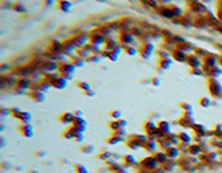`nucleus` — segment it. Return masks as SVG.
I'll return each mask as SVG.
<instances>
[{"instance_id":"f257e3e1","label":"nucleus","mask_w":222,"mask_h":173,"mask_svg":"<svg viewBox=\"0 0 222 173\" xmlns=\"http://www.w3.org/2000/svg\"><path fill=\"white\" fill-rule=\"evenodd\" d=\"M190 10L193 11L197 16H203V14H208V8H207V4H204L203 2H199V0H194L190 4Z\"/></svg>"},{"instance_id":"f03ea898","label":"nucleus","mask_w":222,"mask_h":173,"mask_svg":"<svg viewBox=\"0 0 222 173\" xmlns=\"http://www.w3.org/2000/svg\"><path fill=\"white\" fill-rule=\"evenodd\" d=\"M208 90L214 97H222V86L218 83L217 79H210Z\"/></svg>"},{"instance_id":"7ed1b4c3","label":"nucleus","mask_w":222,"mask_h":173,"mask_svg":"<svg viewBox=\"0 0 222 173\" xmlns=\"http://www.w3.org/2000/svg\"><path fill=\"white\" fill-rule=\"evenodd\" d=\"M107 39L103 33H100L99 31H94L90 33V43L93 46H100V44H106Z\"/></svg>"},{"instance_id":"20e7f679","label":"nucleus","mask_w":222,"mask_h":173,"mask_svg":"<svg viewBox=\"0 0 222 173\" xmlns=\"http://www.w3.org/2000/svg\"><path fill=\"white\" fill-rule=\"evenodd\" d=\"M88 40H89V36L86 33H79L78 36H75L72 39V43L75 47H84V46H86Z\"/></svg>"},{"instance_id":"39448f33","label":"nucleus","mask_w":222,"mask_h":173,"mask_svg":"<svg viewBox=\"0 0 222 173\" xmlns=\"http://www.w3.org/2000/svg\"><path fill=\"white\" fill-rule=\"evenodd\" d=\"M40 68H42L44 72H54L56 69H58V64H57V61L49 60V61H43Z\"/></svg>"},{"instance_id":"423d86ee","label":"nucleus","mask_w":222,"mask_h":173,"mask_svg":"<svg viewBox=\"0 0 222 173\" xmlns=\"http://www.w3.org/2000/svg\"><path fill=\"white\" fill-rule=\"evenodd\" d=\"M158 13L161 14L162 17L168 18V20H174V18H175V14H174L172 8H171V7H167V6H161V7L158 8Z\"/></svg>"},{"instance_id":"0eeeda50","label":"nucleus","mask_w":222,"mask_h":173,"mask_svg":"<svg viewBox=\"0 0 222 173\" xmlns=\"http://www.w3.org/2000/svg\"><path fill=\"white\" fill-rule=\"evenodd\" d=\"M188 64L190 65L193 69H197V68H200L201 67V58L199 57V55H194V54H192V55H189L188 57Z\"/></svg>"},{"instance_id":"6e6552de","label":"nucleus","mask_w":222,"mask_h":173,"mask_svg":"<svg viewBox=\"0 0 222 173\" xmlns=\"http://www.w3.org/2000/svg\"><path fill=\"white\" fill-rule=\"evenodd\" d=\"M120 40H121V43H122L124 46H126V44H132L133 43L135 36L131 33V31H129V32H122V33H121V36H120Z\"/></svg>"},{"instance_id":"1a4fd4ad","label":"nucleus","mask_w":222,"mask_h":173,"mask_svg":"<svg viewBox=\"0 0 222 173\" xmlns=\"http://www.w3.org/2000/svg\"><path fill=\"white\" fill-rule=\"evenodd\" d=\"M57 7L60 8L61 11H64V13H68V11H71V8H72V3H71L70 0H57Z\"/></svg>"},{"instance_id":"9d476101","label":"nucleus","mask_w":222,"mask_h":173,"mask_svg":"<svg viewBox=\"0 0 222 173\" xmlns=\"http://www.w3.org/2000/svg\"><path fill=\"white\" fill-rule=\"evenodd\" d=\"M60 72L64 73V75H67V73L72 75V73L75 72V65L71 64V62H67V64H61V65H60Z\"/></svg>"},{"instance_id":"9b49d317","label":"nucleus","mask_w":222,"mask_h":173,"mask_svg":"<svg viewBox=\"0 0 222 173\" xmlns=\"http://www.w3.org/2000/svg\"><path fill=\"white\" fill-rule=\"evenodd\" d=\"M32 82L31 79H28V78H22V79H18V82H17V86H18V89L21 91L26 90V89H31L32 87Z\"/></svg>"},{"instance_id":"f8f14e48","label":"nucleus","mask_w":222,"mask_h":173,"mask_svg":"<svg viewBox=\"0 0 222 173\" xmlns=\"http://www.w3.org/2000/svg\"><path fill=\"white\" fill-rule=\"evenodd\" d=\"M75 49H76V47L74 46L72 40H68V42H64V43H63V53H64V54H71V53H72Z\"/></svg>"},{"instance_id":"ddd939ff","label":"nucleus","mask_w":222,"mask_h":173,"mask_svg":"<svg viewBox=\"0 0 222 173\" xmlns=\"http://www.w3.org/2000/svg\"><path fill=\"white\" fill-rule=\"evenodd\" d=\"M172 57L174 60H178V61H188V55L185 54V51H182V50H175V51L172 53Z\"/></svg>"},{"instance_id":"4468645a","label":"nucleus","mask_w":222,"mask_h":173,"mask_svg":"<svg viewBox=\"0 0 222 173\" xmlns=\"http://www.w3.org/2000/svg\"><path fill=\"white\" fill-rule=\"evenodd\" d=\"M66 86H67V78L66 76H60L54 83H53V87L60 89V90L61 89H66Z\"/></svg>"},{"instance_id":"2eb2a0df","label":"nucleus","mask_w":222,"mask_h":173,"mask_svg":"<svg viewBox=\"0 0 222 173\" xmlns=\"http://www.w3.org/2000/svg\"><path fill=\"white\" fill-rule=\"evenodd\" d=\"M31 98H32L34 101H36V103H43L44 98H46V97H44V93H43V91H40V90H35L34 93L31 94Z\"/></svg>"},{"instance_id":"dca6fc26","label":"nucleus","mask_w":222,"mask_h":173,"mask_svg":"<svg viewBox=\"0 0 222 173\" xmlns=\"http://www.w3.org/2000/svg\"><path fill=\"white\" fill-rule=\"evenodd\" d=\"M76 119L75 114H71V112H67V114L61 115V122L63 123H74Z\"/></svg>"},{"instance_id":"f3484780","label":"nucleus","mask_w":222,"mask_h":173,"mask_svg":"<svg viewBox=\"0 0 222 173\" xmlns=\"http://www.w3.org/2000/svg\"><path fill=\"white\" fill-rule=\"evenodd\" d=\"M21 133L25 137H31V136H34V129L31 127V125L29 123H26V125H24V126L21 127Z\"/></svg>"},{"instance_id":"a211bd4d","label":"nucleus","mask_w":222,"mask_h":173,"mask_svg":"<svg viewBox=\"0 0 222 173\" xmlns=\"http://www.w3.org/2000/svg\"><path fill=\"white\" fill-rule=\"evenodd\" d=\"M204 64L207 65V67H210V68H214L215 65H217V57H214V55H207L206 57V60H204Z\"/></svg>"},{"instance_id":"6ab92c4d","label":"nucleus","mask_w":222,"mask_h":173,"mask_svg":"<svg viewBox=\"0 0 222 173\" xmlns=\"http://www.w3.org/2000/svg\"><path fill=\"white\" fill-rule=\"evenodd\" d=\"M17 119H20V121H22L24 123H29V122H31V114H29V112H21V114L18 115V118Z\"/></svg>"},{"instance_id":"aec40b11","label":"nucleus","mask_w":222,"mask_h":173,"mask_svg":"<svg viewBox=\"0 0 222 173\" xmlns=\"http://www.w3.org/2000/svg\"><path fill=\"white\" fill-rule=\"evenodd\" d=\"M13 10L17 11V13H26V8L22 3H14L13 4Z\"/></svg>"},{"instance_id":"412c9836","label":"nucleus","mask_w":222,"mask_h":173,"mask_svg":"<svg viewBox=\"0 0 222 173\" xmlns=\"http://www.w3.org/2000/svg\"><path fill=\"white\" fill-rule=\"evenodd\" d=\"M158 129L161 130V133H168V132H170V123H168V122H165V121L160 122V123H158Z\"/></svg>"},{"instance_id":"4be33fe9","label":"nucleus","mask_w":222,"mask_h":173,"mask_svg":"<svg viewBox=\"0 0 222 173\" xmlns=\"http://www.w3.org/2000/svg\"><path fill=\"white\" fill-rule=\"evenodd\" d=\"M131 33L133 36H143V29L139 28V26H132Z\"/></svg>"},{"instance_id":"5701e85b","label":"nucleus","mask_w":222,"mask_h":173,"mask_svg":"<svg viewBox=\"0 0 222 173\" xmlns=\"http://www.w3.org/2000/svg\"><path fill=\"white\" fill-rule=\"evenodd\" d=\"M200 105L204 107V108H208L210 105H211V100H210L208 97H203L200 98Z\"/></svg>"},{"instance_id":"b1692460","label":"nucleus","mask_w":222,"mask_h":173,"mask_svg":"<svg viewBox=\"0 0 222 173\" xmlns=\"http://www.w3.org/2000/svg\"><path fill=\"white\" fill-rule=\"evenodd\" d=\"M147 6H150L152 8H156V10H158V8L161 7V3H160L158 0H149V2H147Z\"/></svg>"},{"instance_id":"393cba45","label":"nucleus","mask_w":222,"mask_h":173,"mask_svg":"<svg viewBox=\"0 0 222 173\" xmlns=\"http://www.w3.org/2000/svg\"><path fill=\"white\" fill-rule=\"evenodd\" d=\"M171 8H172V11H174V14H175V17L178 16V18H182V16H183V11L180 10L178 6H171Z\"/></svg>"},{"instance_id":"a878e982","label":"nucleus","mask_w":222,"mask_h":173,"mask_svg":"<svg viewBox=\"0 0 222 173\" xmlns=\"http://www.w3.org/2000/svg\"><path fill=\"white\" fill-rule=\"evenodd\" d=\"M76 86H78L79 89H82L84 91H89V90H90V85H89V83H86V82H79Z\"/></svg>"},{"instance_id":"bb28decb","label":"nucleus","mask_w":222,"mask_h":173,"mask_svg":"<svg viewBox=\"0 0 222 173\" xmlns=\"http://www.w3.org/2000/svg\"><path fill=\"white\" fill-rule=\"evenodd\" d=\"M193 129L196 130L197 133H200V135H204V133H206V127H204L203 125H196V123H194L193 125Z\"/></svg>"},{"instance_id":"cd10ccee","label":"nucleus","mask_w":222,"mask_h":173,"mask_svg":"<svg viewBox=\"0 0 222 173\" xmlns=\"http://www.w3.org/2000/svg\"><path fill=\"white\" fill-rule=\"evenodd\" d=\"M154 161H157L156 158H147V159L143 161V162H146V166H149V168H154L157 163H152V162H154Z\"/></svg>"},{"instance_id":"c85d7f7f","label":"nucleus","mask_w":222,"mask_h":173,"mask_svg":"<svg viewBox=\"0 0 222 173\" xmlns=\"http://www.w3.org/2000/svg\"><path fill=\"white\" fill-rule=\"evenodd\" d=\"M221 72H222V71L220 69V68L214 67V68H211V71H210V75H212V76H218V75H221Z\"/></svg>"},{"instance_id":"c756f323","label":"nucleus","mask_w":222,"mask_h":173,"mask_svg":"<svg viewBox=\"0 0 222 173\" xmlns=\"http://www.w3.org/2000/svg\"><path fill=\"white\" fill-rule=\"evenodd\" d=\"M179 139H182V141H185V143H189V141H190V136L186 135V133H180V135H179Z\"/></svg>"},{"instance_id":"7c9ffc66","label":"nucleus","mask_w":222,"mask_h":173,"mask_svg":"<svg viewBox=\"0 0 222 173\" xmlns=\"http://www.w3.org/2000/svg\"><path fill=\"white\" fill-rule=\"evenodd\" d=\"M170 65H171V61H170V60H167V58L161 60V67H162V68H170Z\"/></svg>"},{"instance_id":"2f4dec72","label":"nucleus","mask_w":222,"mask_h":173,"mask_svg":"<svg viewBox=\"0 0 222 173\" xmlns=\"http://www.w3.org/2000/svg\"><path fill=\"white\" fill-rule=\"evenodd\" d=\"M167 155H170V157H176V155H178V150H176V148H170V150L167 151Z\"/></svg>"},{"instance_id":"473e14b6","label":"nucleus","mask_w":222,"mask_h":173,"mask_svg":"<svg viewBox=\"0 0 222 173\" xmlns=\"http://www.w3.org/2000/svg\"><path fill=\"white\" fill-rule=\"evenodd\" d=\"M156 159H158L160 162H164L167 159V154H157L156 155Z\"/></svg>"},{"instance_id":"72a5a7b5","label":"nucleus","mask_w":222,"mask_h":173,"mask_svg":"<svg viewBox=\"0 0 222 173\" xmlns=\"http://www.w3.org/2000/svg\"><path fill=\"white\" fill-rule=\"evenodd\" d=\"M126 49V53H128L129 55H135L136 54V49H133V47H125Z\"/></svg>"},{"instance_id":"f704fd0d","label":"nucleus","mask_w":222,"mask_h":173,"mask_svg":"<svg viewBox=\"0 0 222 173\" xmlns=\"http://www.w3.org/2000/svg\"><path fill=\"white\" fill-rule=\"evenodd\" d=\"M43 4L44 7H52L54 4V0H43Z\"/></svg>"},{"instance_id":"c9c22d12","label":"nucleus","mask_w":222,"mask_h":173,"mask_svg":"<svg viewBox=\"0 0 222 173\" xmlns=\"http://www.w3.org/2000/svg\"><path fill=\"white\" fill-rule=\"evenodd\" d=\"M190 153L192 154H199L200 153V147H199V145H193V147H190Z\"/></svg>"},{"instance_id":"e433bc0d","label":"nucleus","mask_w":222,"mask_h":173,"mask_svg":"<svg viewBox=\"0 0 222 173\" xmlns=\"http://www.w3.org/2000/svg\"><path fill=\"white\" fill-rule=\"evenodd\" d=\"M111 116H112L114 119H117V121H118V119L121 118V112H120V111H112V112H111Z\"/></svg>"},{"instance_id":"4c0bfd02","label":"nucleus","mask_w":222,"mask_h":173,"mask_svg":"<svg viewBox=\"0 0 222 173\" xmlns=\"http://www.w3.org/2000/svg\"><path fill=\"white\" fill-rule=\"evenodd\" d=\"M74 65H75V67H82V65H84V58H76Z\"/></svg>"},{"instance_id":"58836bf2","label":"nucleus","mask_w":222,"mask_h":173,"mask_svg":"<svg viewBox=\"0 0 222 173\" xmlns=\"http://www.w3.org/2000/svg\"><path fill=\"white\" fill-rule=\"evenodd\" d=\"M182 108H183V109H189V111H192V105H190V104H188V103H183V104H182Z\"/></svg>"},{"instance_id":"ea45409f","label":"nucleus","mask_w":222,"mask_h":173,"mask_svg":"<svg viewBox=\"0 0 222 173\" xmlns=\"http://www.w3.org/2000/svg\"><path fill=\"white\" fill-rule=\"evenodd\" d=\"M218 20L222 21V6H220V8H218Z\"/></svg>"},{"instance_id":"a19ab883","label":"nucleus","mask_w":222,"mask_h":173,"mask_svg":"<svg viewBox=\"0 0 222 173\" xmlns=\"http://www.w3.org/2000/svg\"><path fill=\"white\" fill-rule=\"evenodd\" d=\"M193 72H194V75H203V71L201 69H199V68H197V69H193Z\"/></svg>"},{"instance_id":"79ce46f5","label":"nucleus","mask_w":222,"mask_h":173,"mask_svg":"<svg viewBox=\"0 0 222 173\" xmlns=\"http://www.w3.org/2000/svg\"><path fill=\"white\" fill-rule=\"evenodd\" d=\"M158 2H160V3H164V4H167V3L170 4V3L172 2V0H158Z\"/></svg>"},{"instance_id":"37998d69","label":"nucleus","mask_w":222,"mask_h":173,"mask_svg":"<svg viewBox=\"0 0 222 173\" xmlns=\"http://www.w3.org/2000/svg\"><path fill=\"white\" fill-rule=\"evenodd\" d=\"M152 82H153V85H154V86H158V83H160V80H158V79H153V80H152Z\"/></svg>"},{"instance_id":"c03bdc74","label":"nucleus","mask_w":222,"mask_h":173,"mask_svg":"<svg viewBox=\"0 0 222 173\" xmlns=\"http://www.w3.org/2000/svg\"><path fill=\"white\" fill-rule=\"evenodd\" d=\"M86 94H88V96H90V97H93V96H94V91L89 90V91H86Z\"/></svg>"},{"instance_id":"a18cd8bd","label":"nucleus","mask_w":222,"mask_h":173,"mask_svg":"<svg viewBox=\"0 0 222 173\" xmlns=\"http://www.w3.org/2000/svg\"><path fill=\"white\" fill-rule=\"evenodd\" d=\"M217 29H218V32H220V33H222V25H220V26H217Z\"/></svg>"},{"instance_id":"49530a36","label":"nucleus","mask_w":222,"mask_h":173,"mask_svg":"<svg viewBox=\"0 0 222 173\" xmlns=\"http://www.w3.org/2000/svg\"><path fill=\"white\" fill-rule=\"evenodd\" d=\"M201 2L204 3V4H207V3H210V2H212V0H201Z\"/></svg>"},{"instance_id":"de8ad7c7","label":"nucleus","mask_w":222,"mask_h":173,"mask_svg":"<svg viewBox=\"0 0 222 173\" xmlns=\"http://www.w3.org/2000/svg\"><path fill=\"white\" fill-rule=\"evenodd\" d=\"M97 2H100V3H108V0H97Z\"/></svg>"},{"instance_id":"09e8293b","label":"nucleus","mask_w":222,"mask_h":173,"mask_svg":"<svg viewBox=\"0 0 222 173\" xmlns=\"http://www.w3.org/2000/svg\"><path fill=\"white\" fill-rule=\"evenodd\" d=\"M220 62H221V65H222V57H221V60H220Z\"/></svg>"},{"instance_id":"8fccbe9b","label":"nucleus","mask_w":222,"mask_h":173,"mask_svg":"<svg viewBox=\"0 0 222 173\" xmlns=\"http://www.w3.org/2000/svg\"><path fill=\"white\" fill-rule=\"evenodd\" d=\"M220 6H222V2H221V4H220Z\"/></svg>"},{"instance_id":"3c124183","label":"nucleus","mask_w":222,"mask_h":173,"mask_svg":"<svg viewBox=\"0 0 222 173\" xmlns=\"http://www.w3.org/2000/svg\"><path fill=\"white\" fill-rule=\"evenodd\" d=\"M220 2H222V0H220Z\"/></svg>"}]
</instances>
